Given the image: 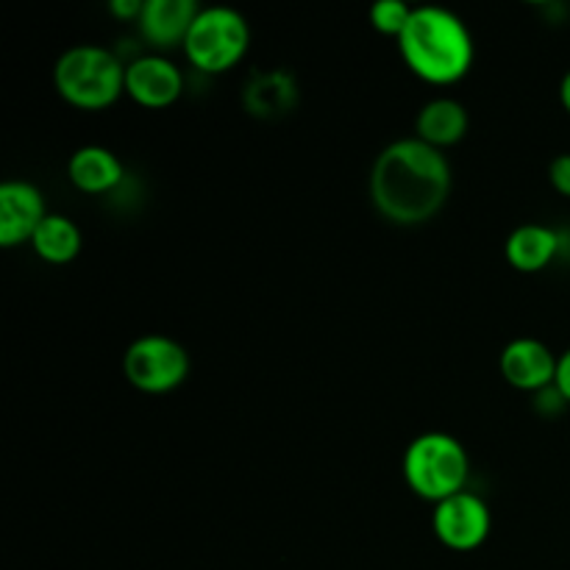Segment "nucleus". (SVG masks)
<instances>
[{
	"instance_id": "obj_13",
	"label": "nucleus",
	"mask_w": 570,
	"mask_h": 570,
	"mask_svg": "<svg viewBox=\"0 0 570 570\" xmlns=\"http://www.w3.org/2000/svg\"><path fill=\"white\" fill-rule=\"evenodd\" d=\"M562 248H566V234L551 226H540V223H527L507 237L504 256L512 271L540 273L551 262L560 259Z\"/></svg>"
},
{
	"instance_id": "obj_3",
	"label": "nucleus",
	"mask_w": 570,
	"mask_h": 570,
	"mask_svg": "<svg viewBox=\"0 0 570 570\" xmlns=\"http://www.w3.org/2000/svg\"><path fill=\"white\" fill-rule=\"evenodd\" d=\"M61 100L83 111H104L126 95V65L100 45H76L53 67Z\"/></svg>"
},
{
	"instance_id": "obj_17",
	"label": "nucleus",
	"mask_w": 570,
	"mask_h": 570,
	"mask_svg": "<svg viewBox=\"0 0 570 570\" xmlns=\"http://www.w3.org/2000/svg\"><path fill=\"white\" fill-rule=\"evenodd\" d=\"M412 6H406L404 0H379L376 6H371V26L373 31H379L382 37L401 39V33L406 31L412 20Z\"/></svg>"
},
{
	"instance_id": "obj_15",
	"label": "nucleus",
	"mask_w": 570,
	"mask_h": 570,
	"mask_svg": "<svg viewBox=\"0 0 570 570\" xmlns=\"http://www.w3.org/2000/svg\"><path fill=\"white\" fill-rule=\"evenodd\" d=\"M468 128H471V117H468V109L456 98L429 100L415 117V137L438 150L462 142Z\"/></svg>"
},
{
	"instance_id": "obj_18",
	"label": "nucleus",
	"mask_w": 570,
	"mask_h": 570,
	"mask_svg": "<svg viewBox=\"0 0 570 570\" xmlns=\"http://www.w3.org/2000/svg\"><path fill=\"white\" fill-rule=\"evenodd\" d=\"M549 181L562 198H570V154H560L549 165Z\"/></svg>"
},
{
	"instance_id": "obj_2",
	"label": "nucleus",
	"mask_w": 570,
	"mask_h": 570,
	"mask_svg": "<svg viewBox=\"0 0 570 570\" xmlns=\"http://www.w3.org/2000/svg\"><path fill=\"white\" fill-rule=\"evenodd\" d=\"M399 53L421 81L449 87L471 72L476 45L471 28L454 11L421 6L412 11L410 26L401 33Z\"/></svg>"
},
{
	"instance_id": "obj_20",
	"label": "nucleus",
	"mask_w": 570,
	"mask_h": 570,
	"mask_svg": "<svg viewBox=\"0 0 570 570\" xmlns=\"http://www.w3.org/2000/svg\"><path fill=\"white\" fill-rule=\"evenodd\" d=\"M554 387L560 390V395L566 399V404L570 406V348L566 351V354H560V362H557Z\"/></svg>"
},
{
	"instance_id": "obj_10",
	"label": "nucleus",
	"mask_w": 570,
	"mask_h": 570,
	"mask_svg": "<svg viewBox=\"0 0 570 570\" xmlns=\"http://www.w3.org/2000/svg\"><path fill=\"white\" fill-rule=\"evenodd\" d=\"M557 362L554 351L534 337H518L501 351V376L510 387L523 390V393H543L554 387L557 382Z\"/></svg>"
},
{
	"instance_id": "obj_21",
	"label": "nucleus",
	"mask_w": 570,
	"mask_h": 570,
	"mask_svg": "<svg viewBox=\"0 0 570 570\" xmlns=\"http://www.w3.org/2000/svg\"><path fill=\"white\" fill-rule=\"evenodd\" d=\"M560 104H562V109H566L568 115H570V70L566 72V76H562V83H560Z\"/></svg>"
},
{
	"instance_id": "obj_19",
	"label": "nucleus",
	"mask_w": 570,
	"mask_h": 570,
	"mask_svg": "<svg viewBox=\"0 0 570 570\" xmlns=\"http://www.w3.org/2000/svg\"><path fill=\"white\" fill-rule=\"evenodd\" d=\"M142 6L145 3H139V0H111L109 11H111V17H117V20H137L139 22Z\"/></svg>"
},
{
	"instance_id": "obj_9",
	"label": "nucleus",
	"mask_w": 570,
	"mask_h": 570,
	"mask_svg": "<svg viewBox=\"0 0 570 570\" xmlns=\"http://www.w3.org/2000/svg\"><path fill=\"white\" fill-rule=\"evenodd\" d=\"M181 70L165 56L148 53L126 65V95L142 109H167L181 98Z\"/></svg>"
},
{
	"instance_id": "obj_16",
	"label": "nucleus",
	"mask_w": 570,
	"mask_h": 570,
	"mask_svg": "<svg viewBox=\"0 0 570 570\" xmlns=\"http://www.w3.org/2000/svg\"><path fill=\"white\" fill-rule=\"evenodd\" d=\"M81 228L65 215H48L31 239L33 254L48 265H70L81 254Z\"/></svg>"
},
{
	"instance_id": "obj_12",
	"label": "nucleus",
	"mask_w": 570,
	"mask_h": 570,
	"mask_svg": "<svg viewBox=\"0 0 570 570\" xmlns=\"http://www.w3.org/2000/svg\"><path fill=\"white\" fill-rule=\"evenodd\" d=\"M198 14L200 6L195 0H145L137 26L145 42L154 45V48L170 50L178 45L184 48L189 28Z\"/></svg>"
},
{
	"instance_id": "obj_1",
	"label": "nucleus",
	"mask_w": 570,
	"mask_h": 570,
	"mask_svg": "<svg viewBox=\"0 0 570 570\" xmlns=\"http://www.w3.org/2000/svg\"><path fill=\"white\" fill-rule=\"evenodd\" d=\"M451 165L443 150L417 137L395 139L376 156L367 178L371 204L395 226H421L440 215L451 195Z\"/></svg>"
},
{
	"instance_id": "obj_7",
	"label": "nucleus",
	"mask_w": 570,
	"mask_h": 570,
	"mask_svg": "<svg viewBox=\"0 0 570 570\" xmlns=\"http://www.w3.org/2000/svg\"><path fill=\"white\" fill-rule=\"evenodd\" d=\"M432 532L445 549L451 551H476L488 543L493 532V512L482 495L462 490L451 499L434 504Z\"/></svg>"
},
{
	"instance_id": "obj_5",
	"label": "nucleus",
	"mask_w": 570,
	"mask_h": 570,
	"mask_svg": "<svg viewBox=\"0 0 570 570\" xmlns=\"http://www.w3.org/2000/svg\"><path fill=\"white\" fill-rule=\"evenodd\" d=\"M250 48V26L239 11L226 6L200 9L184 42V53L195 70L217 76L245 59Z\"/></svg>"
},
{
	"instance_id": "obj_11",
	"label": "nucleus",
	"mask_w": 570,
	"mask_h": 570,
	"mask_svg": "<svg viewBox=\"0 0 570 570\" xmlns=\"http://www.w3.org/2000/svg\"><path fill=\"white\" fill-rule=\"evenodd\" d=\"M298 106V81L287 70H256L243 87V109L256 120H282Z\"/></svg>"
},
{
	"instance_id": "obj_6",
	"label": "nucleus",
	"mask_w": 570,
	"mask_h": 570,
	"mask_svg": "<svg viewBox=\"0 0 570 570\" xmlns=\"http://www.w3.org/2000/svg\"><path fill=\"white\" fill-rule=\"evenodd\" d=\"M122 373L139 393L165 395L187 382L189 354L167 334H142L126 348Z\"/></svg>"
},
{
	"instance_id": "obj_14",
	"label": "nucleus",
	"mask_w": 570,
	"mask_h": 570,
	"mask_svg": "<svg viewBox=\"0 0 570 570\" xmlns=\"http://www.w3.org/2000/svg\"><path fill=\"white\" fill-rule=\"evenodd\" d=\"M122 161L104 145H83L67 161V178L87 195H106L122 184Z\"/></svg>"
},
{
	"instance_id": "obj_4",
	"label": "nucleus",
	"mask_w": 570,
	"mask_h": 570,
	"mask_svg": "<svg viewBox=\"0 0 570 570\" xmlns=\"http://www.w3.org/2000/svg\"><path fill=\"white\" fill-rule=\"evenodd\" d=\"M404 482L417 499L440 501L468 490L471 479V456L465 445L445 432H426L412 440L401 460Z\"/></svg>"
},
{
	"instance_id": "obj_8",
	"label": "nucleus",
	"mask_w": 570,
	"mask_h": 570,
	"mask_svg": "<svg viewBox=\"0 0 570 570\" xmlns=\"http://www.w3.org/2000/svg\"><path fill=\"white\" fill-rule=\"evenodd\" d=\"M48 215L45 195L31 181L9 178L0 184V245L3 248L31 243Z\"/></svg>"
}]
</instances>
